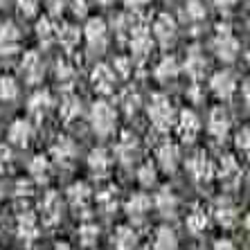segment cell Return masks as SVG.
<instances>
[{
	"label": "cell",
	"instance_id": "27",
	"mask_svg": "<svg viewBox=\"0 0 250 250\" xmlns=\"http://www.w3.org/2000/svg\"><path fill=\"white\" fill-rule=\"evenodd\" d=\"M57 108H59V117L63 120V124H72L77 117L82 115V99H79L77 93L68 90V93L61 95Z\"/></svg>",
	"mask_w": 250,
	"mask_h": 250
},
{
	"label": "cell",
	"instance_id": "42",
	"mask_svg": "<svg viewBox=\"0 0 250 250\" xmlns=\"http://www.w3.org/2000/svg\"><path fill=\"white\" fill-rule=\"evenodd\" d=\"M77 77V68H75V63H70L68 59H61L57 63V79L61 83H70L72 79Z\"/></svg>",
	"mask_w": 250,
	"mask_h": 250
},
{
	"label": "cell",
	"instance_id": "37",
	"mask_svg": "<svg viewBox=\"0 0 250 250\" xmlns=\"http://www.w3.org/2000/svg\"><path fill=\"white\" fill-rule=\"evenodd\" d=\"M18 97H21V83H18V79L12 75H2L0 77V102L12 104Z\"/></svg>",
	"mask_w": 250,
	"mask_h": 250
},
{
	"label": "cell",
	"instance_id": "54",
	"mask_svg": "<svg viewBox=\"0 0 250 250\" xmlns=\"http://www.w3.org/2000/svg\"><path fill=\"white\" fill-rule=\"evenodd\" d=\"M5 194H7V189H5V185H2V183H0V201H2V198H5Z\"/></svg>",
	"mask_w": 250,
	"mask_h": 250
},
{
	"label": "cell",
	"instance_id": "28",
	"mask_svg": "<svg viewBox=\"0 0 250 250\" xmlns=\"http://www.w3.org/2000/svg\"><path fill=\"white\" fill-rule=\"evenodd\" d=\"M181 14H183V23L192 29H198L208 21V7H205L203 0H187L183 5Z\"/></svg>",
	"mask_w": 250,
	"mask_h": 250
},
{
	"label": "cell",
	"instance_id": "45",
	"mask_svg": "<svg viewBox=\"0 0 250 250\" xmlns=\"http://www.w3.org/2000/svg\"><path fill=\"white\" fill-rule=\"evenodd\" d=\"M111 68H113V72H115V77L126 79V77L133 72V61H131V57H115Z\"/></svg>",
	"mask_w": 250,
	"mask_h": 250
},
{
	"label": "cell",
	"instance_id": "29",
	"mask_svg": "<svg viewBox=\"0 0 250 250\" xmlns=\"http://www.w3.org/2000/svg\"><path fill=\"white\" fill-rule=\"evenodd\" d=\"M111 244H113V250H138L140 241H138L135 228H131V226L115 228V232H113V237H111Z\"/></svg>",
	"mask_w": 250,
	"mask_h": 250
},
{
	"label": "cell",
	"instance_id": "9",
	"mask_svg": "<svg viewBox=\"0 0 250 250\" xmlns=\"http://www.w3.org/2000/svg\"><path fill=\"white\" fill-rule=\"evenodd\" d=\"M237 88H239V82L232 70H216L214 75L209 77V90L221 102L232 99L234 93H237Z\"/></svg>",
	"mask_w": 250,
	"mask_h": 250
},
{
	"label": "cell",
	"instance_id": "48",
	"mask_svg": "<svg viewBox=\"0 0 250 250\" xmlns=\"http://www.w3.org/2000/svg\"><path fill=\"white\" fill-rule=\"evenodd\" d=\"M70 14H72L75 18H86L88 2L86 0H72V2H70Z\"/></svg>",
	"mask_w": 250,
	"mask_h": 250
},
{
	"label": "cell",
	"instance_id": "35",
	"mask_svg": "<svg viewBox=\"0 0 250 250\" xmlns=\"http://www.w3.org/2000/svg\"><path fill=\"white\" fill-rule=\"evenodd\" d=\"M79 41H82V29L77 27V25H59L57 43L63 47L68 54L79 45Z\"/></svg>",
	"mask_w": 250,
	"mask_h": 250
},
{
	"label": "cell",
	"instance_id": "33",
	"mask_svg": "<svg viewBox=\"0 0 250 250\" xmlns=\"http://www.w3.org/2000/svg\"><path fill=\"white\" fill-rule=\"evenodd\" d=\"M39 216L32 214V212H23L18 214V221H16V230H18V237L23 241H34L39 237Z\"/></svg>",
	"mask_w": 250,
	"mask_h": 250
},
{
	"label": "cell",
	"instance_id": "56",
	"mask_svg": "<svg viewBox=\"0 0 250 250\" xmlns=\"http://www.w3.org/2000/svg\"><path fill=\"white\" fill-rule=\"evenodd\" d=\"M2 5H7V0H0V7H2Z\"/></svg>",
	"mask_w": 250,
	"mask_h": 250
},
{
	"label": "cell",
	"instance_id": "40",
	"mask_svg": "<svg viewBox=\"0 0 250 250\" xmlns=\"http://www.w3.org/2000/svg\"><path fill=\"white\" fill-rule=\"evenodd\" d=\"M138 183L145 189H149V187H153L158 183V167L153 163H142L138 167Z\"/></svg>",
	"mask_w": 250,
	"mask_h": 250
},
{
	"label": "cell",
	"instance_id": "53",
	"mask_svg": "<svg viewBox=\"0 0 250 250\" xmlns=\"http://www.w3.org/2000/svg\"><path fill=\"white\" fill-rule=\"evenodd\" d=\"M52 250H75V248H72V246H70V244H57Z\"/></svg>",
	"mask_w": 250,
	"mask_h": 250
},
{
	"label": "cell",
	"instance_id": "2",
	"mask_svg": "<svg viewBox=\"0 0 250 250\" xmlns=\"http://www.w3.org/2000/svg\"><path fill=\"white\" fill-rule=\"evenodd\" d=\"M209 47H212L214 57L221 63H234L239 59V54H241V41H239V36L232 32L230 25H219L214 29Z\"/></svg>",
	"mask_w": 250,
	"mask_h": 250
},
{
	"label": "cell",
	"instance_id": "6",
	"mask_svg": "<svg viewBox=\"0 0 250 250\" xmlns=\"http://www.w3.org/2000/svg\"><path fill=\"white\" fill-rule=\"evenodd\" d=\"M181 70L192 79V82H201V79H205V75H208V70H209V59H208V54H205L203 47L201 45L189 47L187 54H185V59H183V63H181Z\"/></svg>",
	"mask_w": 250,
	"mask_h": 250
},
{
	"label": "cell",
	"instance_id": "20",
	"mask_svg": "<svg viewBox=\"0 0 250 250\" xmlns=\"http://www.w3.org/2000/svg\"><path fill=\"white\" fill-rule=\"evenodd\" d=\"M174 128H176V133H178L181 140L194 142V140L198 138V133H201V117H198L192 108H185V111H181L176 115Z\"/></svg>",
	"mask_w": 250,
	"mask_h": 250
},
{
	"label": "cell",
	"instance_id": "22",
	"mask_svg": "<svg viewBox=\"0 0 250 250\" xmlns=\"http://www.w3.org/2000/svg\"><path fill=\"white\" fill-rule=\"evenodd\" d=\"M86 163H88L90 174L99 176V178H104V176L111 174L113 163H115V160H113V153L108 151V149H104V146H95L93 151L88 153Z\"/></svg>",
	"mask_w": 250,
	"mask_h": 250
},
{
	"label": "cell",
	"instance_id": "47",
	"mask_svg": "<svg viewBox=\"0 0 250 250\" xmlns=\"http://www.w3.org/2000/svg\"><path fill=\"white\" fill-rule=\"evenodd\" d=\"M45 7H47V14H50V18H59L61 14H63L65 9V0H45Z\"/></svg>",
	"mask_w": 250,
	"mask_h": 250
},
{
	"label": "cell",
	"instance_id": "4",
	"mask_svg": "<svg viewBox=\"0 0 250 250\" xmlns=\"http://www.w3.org/2000/svg\"><path fill=\"white\" fill-rule=\"evenodd\" d=\"M82 39L86 41L88 50L93 54H104L108 41H111V29H108L104 18H90L86 27L82 29Z\"/></svg>",
	"mask_w": 250,
	"mask_h": 250
},
{
	"label": "cell",
	"instance_id": "32",
	"mask_svg": "<svg viewBox=\"0 0 250 250\" xmlns=\"http://www.w3.org/2000/svg\"><path fill=\"white\" fill-rule=\"evenodd\" d=\"M151 250H178V234L169 226H160L153 232V239L149 244Z\"/></svg>",
	"mask_w": 250,
	"mask_h": 250
},
{
	"label": "cell",
	"instance_id": "21",
	"mask_svg": "<svg viewBox=\"0 0 250 250\" xmlns=\"http://www.w3.org/2000/svg\"><path fill=\"white\" fill-rule=\"evenodd\" d=\"M117 77L108 63H97L90 72V86L95 88V93L99 95H111L115 90Z\"/></svg>",
	"mask_w": 250,
	"mask_h": 250
},
{
	"label": "cell",
	"instance_id": "44",
	"mask_svg": "<svg viewBox=\"0 0 250 250\" xmlns=\"http://www.w3.org/2000/svg\"><path fill=\"white\" fill-rule=\"evenodd\" d=\"M115 189H104V192H99L97 196H95V201H97V205L102 209H104V212H113V209L117 208V196H115Z\"/></svg>",
	"mask_w": 250,
	"mask_h": 250
},
{
	"label": "cell",
	"instance_id": "38",
	"mask_svg": "<svg viewBox=\"0 0 250 250\" xmlns=\"http://www.w3.org/2000/svg\"><path fill=\"white\" fill-rule=\"evenodd\" d=\"M138 25H140L138 14H131V12L117 14V18L113 21V29H115V34L120 36V39H128V34H131Z\"/></svg>",
	"mask_w": 250,
	"mask_h": 250
},
{
	"label": "cell",
	"instance_id": "34",
	"mask_svg": "<svg viewBox=\"0 0 250 250\" xmlns=\"http://www.w3.org/2000/svg\"><path fill=\"white\" fill-rule=\"evenodd\" d=\"M57 32H59L57 21H52L50 16L39 18V23H36V39H39V43L43 47H50L57 43Z\"/></svg>",
	"mask_w": 250,
	"mask_h": 250
},
{
	"label": "cell",
	"instance_id": "17",
	"mask_svg": "<svg viewBox=\"0 0 250 250\" xmlns=\"http://www.w3.org/2000/svg\"><path fill=\"white\" fill-rule=\"evenodd\" d=\"M185 169L196 183H208L209 178H214V163L209 160V156L205 151H196L194 156L187 158Z\"/></svg>",
	"mask_w": 250,
	"mask_h": 250
},
{
	"label": "cell",
	"instance_id": "5",
	"mask_svg": "<svg viewBox=\"0 0 250 250\" xmlns=\"http://www.w3.org/2000/svg\"><path fill=\"white\" fill-rule=\"evenodd\" d=\"M149 32H151V39L156 45L171 47L176 43V39H178V21H176L171 14L160 12L153 18V25Z\"/></svg>",
	"mask_w": 250,
	"mask_h": 250
},
{
	"label": "cell",
	"instance_id": "52",
	"mask_svg": "<svg viewBox=\"0 0 250 250\" xmlns=\"http://www.w3.org/2000/svg\"><path fill=\"white\" fill-rule=\"evenodd\" d=\"M214 250H239V248L230 239H219V241H214Z\"/></svg>",
	"mask_w": 250,
	"mask_h": 250
},
{
	"label": "cell",
	"instance_id": "50",
	"mask_svg": "<svg viewBox=\"0 0 250 250\" xmlns=\"http://www.w3.org/2000/svg\"><path fill=\"white\" fill-rule=\"evenodd\" d=\"M149 2H151V0H124V5H126V9H128L131 14L145 12L146 7H149Z\"/></svg>",
	"mask_w": 250,
	"mask_h": 250
},
{
	"label": "cell",
	"instance_id": "13",
	"mask_svg": "<svg viewBox=\"0 0 250 250\" xmlns=\"http://www.w3.org/2000/svg\"><path fill=\"white\" fill-rule=\"evenodd\" d=\"M36 131H34V124L32 120L27 117H16L9 128H7V142L12 146H18V149H27L32 145V140H34Z\"/></svg>",
	"mask_w": 250,
	"mask_h": 250
},
{
	"label": "cell",
	"instance_id": "8",
	"mask_svg": "<svg viewBox=\"0 0 250 250\" xmlns=\"http://www.w3.org/2000/svg\"><path fill=\"white\" fill-rule=\"evenodd\" d=\"M128 50H131V61H145V59L151 57V50H153V39H151V32L149 27L140 23L138 27L128 34Z\"/></svg>",
	"mask_w": 250,
	"mask_h": 250
},
{
	"label": "cell",
	"instance_id": "14",
	"mask_svg": "<svg viewBox=\"0 0 250 250\" xmlns=\"http://www.w3.org/2000/svg\"><path fill=\"white\" fill-rule=\"evenodd\" d=\"M153 209V203H151V196L145 192H135L124 201V212H126L128 221L133 223H145L149 219Z\"/></svg>",
	"mask_w": 250,
	"mask_h": 250
},
{
	"label": "cell",
	"instance_id": "1",
	"mask_svg": "<svg viewBox=\"0 0 250 250\" xmlns=\"http://www.w3.org/2000/svg\"><path fill=\"white\" fill-rule=\"evenodd\" d=\"M146 115H149V122L156 128L158 133H169L176 124V115L178 111L174 108L171 99L165 93H156L151 95L149 104H146Z\"/></svg>",
	"mask_w": 250,
	"mask_h": 250
},
{
	"label": "cell",
	"instance_id": "3",
	"mask_svg": "<svg viewBox=\"0 0 250 250\" xmlns=\"http://www.w3.org/2000/svg\"><path fill=\"white\" fill-rule=\"evenodd\" d=\"M117 108L106 102V99H99L90 106V113H88V122H90V128L99 138H108V135L115 133V126H117Z\"/></svg>",
	"mask_w": 250,
	"mask_h": 250
},
{
	"label": "cell",
	"instance_id": "39",
	"mask_svg": "<svg viewBox=\"0 0 250 250\" xmlns=\"http://www.w3.org/2000/svg\"><path fill=\"white\" fill-rule=\"evenodd\" d=\"M77 239H79V244H82L83 248H93V246H97L99 226L95 221H90V219L82 221V226H79V230H77Z\"/></svg>",
	"mask_w": 250,
	"mask_h": 250
},
{
	"label": "cell",
	"instance_id": "7",
	"mask_svg": "<svg viewBox=\"0 0 250 250\" xmlns=\"http://www.w3.org/2000/svg\"><path fill=\"white\" fill-rule=\"evenodd\" d=\"M214 176L221 181V185L226 189H237L241 185V178H244V169H241V163L234 156H223L214 165Z\"/></svg>",
	"mask_w": 250,
	"mask_h": 250
},
{
	"label": "cell",
	"instance_id": "36",
	"mask_svg": "<svg viewBox=\"0 0 250 250\" xmlns=\"http://www.w3.org/2000/svg\"><path fill=\"white\" fill-rule=\"evenodd\" d=\"M27 171H29V176H32L34 183H45L47 178H50V171H52V163H50L47 156H41V153H39V156H34L29 160Z\"/></svg>",
	"mask_w": 250,
	"mask_h": 250
},
{
	"label": "cell",
	"instance_id": "23",
	"mask_svg": "<svg viewBox=\"0 0 250 250\" xmlns=\"http://www.w3.org/2000/svg\"><path fill=\"white\" fill-rule=\"evenodd\" d=\"M63 216V201H61V194L50 192L43 196L41 201V221L45 226H57Z\"/></svg>",
	"mask_w": 250,
	"mask_h": 250
},
{
	"label": "cell",
	"instance_id": "41",
	"mask_svg": "<svg viewBox=\"0 0 250 250\" xmlns=\"http://www.w3.org/2000/svg\"><path fill=\"white\" fill-rule=\"evenodd\" d=\"M140 104H142V99H140V95L135 93V90H126V93L120 97V106L124 108V113H126L128 117L140 111Z\"/></svg>",
	"mask_w": 250,
	"mask_h": 250
},
{
	"label": "cell",
	"instance_id": "46",
	"mask_svg": "<svg viewBox=\"0 0 250 250\" xmlns=\"http://www.w3.org/2000/svg\"><path fill=\"white\" fill-rule=\"evenodd\" d=\"M14 163V153H12V146L7 142H0V174H5L7 169L12 167Z\"/></svg>",
	"mask_w": 250,
	"mask_h": 250
},
{
	"label": "cell",
	"instance_id": "24",
	"mask_svg": "<svg viewBox=\"0 0 250 250\" xmlns=\"http://www.w3.org/2000/svg\"><path fill=\"white\" fill-rule=\"evenodd\" d=\"M54 97L47 90H34V93L27 97V113L29 117H34V120H43L47 117V113L54 108Z\"/></svg>",
	"mask_w": 250,
	"mask_h": 250
},
{
	"label": "cell",
	"instance_id": "43",
	"mask_svg": "<svg viewBox=\"0 0 250 250\" xmlns=\"http://www.w3.org/2000/svg\"><path fill=\"white\" fill-rule=\"evenodd\" d=\"M41 5L43 0H16V9L21 12L23 18H34L41 12Z\"/></svg>",
	"mask_w": 250,
	"mask_h": 250
},
{
	"label": "cell",
	"instance_id": "11",
	"mask_svg": "<svg viewBox=\"0 0 250 250\" xmlns=\"http://www.w3.org/2000/svg\"><path fill=\"white\" fill-rule=\"evenodd\" d=\"M21 77H23L25 83H32V86H39V83L45 79V61L39 52L29 50L23 54L21 59Z\"/></svg>",
	"mask_w": 250,
	"mask_h": 250
},
{
	"label": "cell",
	"instance_id": "10",
	"mask_svg": "<svg viewBox=\"0 0 250 250\" xmlns=\"http://www.w3.org/2000/svg\"><path fill=\"white\" fill-rule=\"evenodd\" d=\"M142 158V145L140 140L131 133H124L120 138V142L115 145V151H113V160L122 163L124 167H133L135 163H140Z\"/></svg>",
	"mask_w": 250,
	"mask_h": 250
},
{
	"label": "cell",
	"instance_id": "25",
	"mask_svg": "<svg viewBox=\"0 0 250 250\" xmlns=\"http://www.w3.org/2000/svg\"><path fill=\"white\" fill-rule=\"evenodd\" d=\"M93 201H95V194L88 187V183H75V185L68 187V203L77 212H86L93 205Z\"/></svg>",
	"mask_w": 250,
	"mask_h": 250
},
{
	"label": "cell",
	"instance_id": "30",
	"mask_svg": "<svg viewBox=\"0 0 250 250\" xmlns=\"http://www.w3.org/2000/svg\"><path fill=\"white\" fill-rule=\"evenodd\" d=\"M185 226H187V230H189L192 234L205 232L208 226H209V209L203 208V205H194V208L187 212V216H185Z\"/></svg>",
	"mask_w": 250,
	"mask_h": 250
},
{
	"label": "cell",
	"instance_id": "19",
	"mask_svg": "<svg viewBox=\"0 0 250 250\" xmlns=\"http://www.w3.org/2000/svg\"><path fill=\"white\" fill-rule=\"evenodd\" d=\"M239 212H241V209H239V205L234 203L232 198L226 196V198H219V201H216L209 214H212V219H214V221L219 223L221 228L230 230V228H234L239 223Z\"/></svg>",
	"mask_w": 250,
	"mask_h": 250
},
{
	"label": "cell",
	"instance_id": "55",
	"mask_svg": "<svg viewBox=\"0 0 250 250\" xmlns=\"http://www.w3.org/2000/svg\"><path fill=\"white\" fill-rule=\"evenodd\" d=\"M95 2H99V5H111L113 0H95Z\"/></svg>",
	"mask_w": 250,
	"mask_h": 250
},
{
	"label": "cell",
	"instance_id": "16",
	"mask_svg": "<svg viewBox=\"0 0 250 250\" xmlns=\"http://www.w3.org/2000/svg\"><path fill=\"white\" fill-rule=\"evenodd\" d=\"M205 128H208L209 138H214V140L228 138L230 128H232V117H230L226 106H214V108L208 113V124H205Z\"/></svg>",
	"mask_w": 250,
	"mask_h": 250
},
{
	"label": "cell",
	"instance_id": "49",
	"mask_svg": "<svg viewBox=\"0 0 250 250\" xmlns=\"http://www.w3.org/2000/svg\"><path fill=\"white\" fill-rule=\"evenodd\" d=\"M234 146H237L239 151L248 153V126H244L237 135H234Z\"/></svg>",
	"mask_w": 250,
	"mask_h": 250
},
{
	"label": "cell",
	"instance_id": "15",
	"mask_svg": "<svg viewBox=\"0 0 250 250\" xmlns=\"http://www.w3.org/2000/svg\"><path fill=\"white\" fill-rule=\"evenodd\" d=\"M151 203H153V209L163 216L165 221H174L178 216V212H181V198H178V194L171 187H163L156 194V198H151Z\"/></svg>",
	"mask_w": 250,
	"mask_h": 250
},
{
	"label": "cell",
	"instance_id": "51",
	"mask_svg": "<svg viewBox=\"0 0 250 250\" xmlns=\"http://www.w3.org/2000/svg\"><path fill=\"white\" fill-rule=\"evenodd\" d=\"M237 5H239V0H214V7L221 14H230Z\"/></svg>",
	"mask_w": 250,
	"mask_h": 250
},
{
	"label": "cell",
	"instance_id": "26",
	"mask_svg": "<svg viewBox=\"0 0 250 250\" xmlns=\"http://www.w3.org/2000/svg\"><path fill=\"white\" fill-rule=\"evenodd\" d=\"M181 72H183V70H181V61H178L176 57H171V54L163 57L156 63V68H153V77H156L158 83H171V82H176Z\"/></svg>",
	"mask_w": 250,
	"mask_h": 250
},
{
	"label": "cell",
	"instance_id": "31",
	"mask_svg": "<svg viewBox=\"0 0 250 250\" xmlns=\"http://www.w3.org/2000/svg\"><path fill=\"white\" fill-rule=\"evenodd\" d=\"M50 156L61 165H70L77 158V145L70 138L61 135V138H57V142L52 145V149H50Z\"/></svg>",
	"mask_w": 250,
	"mask_h": 250
},
{
	"label": "cell",
	"instance_id": "12",
	"mask_svg": "<svg viewBox=\"0 0 250 250\" xmlns=\"http://www.w3.org/2000/svg\"><path fill=\"white\" fill-rule=\"evenodd\" d=\"M183 163V153H181V146L176 145V142H169V140H165V142H160V145L156 146V167L163 169L165 174H174L176 169L181 167Z\"/></svg>",
	"mask_w": 250,
	"mask_h": 250
},
{
	"label": "cell",
	"instance_id": "18",
	"mask_svg": "<svg viewBox=\"0 0 250 250\" xmlns=\"http://www.w3.org/2000/svg\"><path fill=\"white\" fill-rule=\"evenodd\" d=\"M21 27L14 21H5L0 23V57H14L21 50Z\"/></svg>",
	"mask_w": 250,
	"mask_h": 250
}]
</instances>
